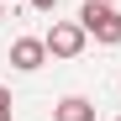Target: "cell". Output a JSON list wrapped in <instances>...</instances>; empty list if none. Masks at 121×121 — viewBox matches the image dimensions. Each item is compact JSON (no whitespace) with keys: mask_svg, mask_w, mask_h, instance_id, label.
<instances>
[{"mask_svg":"<svg viewBox=\"0 0 121 121\" xmlns=\"http://www.w3.org/2000/svg\"><path fill=\"white\" fill-rule=\"evenodd\" d=\"M79 26H84L95 42H105V48H116V42H121V11L111 5V0H84Z\"/></svg>","mask_w":121,"mask_h":121,"instance_id":"1","label":"cell"},{"mask_svg":"<svg viewBox=\"0 0 121 121\" xmlns=\"http://www.w3.org/2000/svg\"><path fill=\"white\" fill-rule=\"evenodd\" d=\"M42 42H48V58H79L84 42H90V32L79 26V21H53Z\"/></svg>","mask_w":121,"mask_h":121,"instance_id":"2","label":"cell"},{"mask_svg":"<svg viewBox=\"0 0 121 121\" xmlns=\"http://www.w3.org/2000/svg\"><path fill=\"white\" fill-rule=\"evenodd\" d=\"M11 63L21 74H37L48 63V42H42V37H16V42H11Z\"/></svg>","mask_w":121,"mask_h":121,"instance_id":"3","label":"cell"},{"mask_svg":"<svg viewBox=\"0 0 121 121\" xmlns=\"http://www.w3.org/2000/svg\"><path fill=\"white\" fill-rule=\"evenodd\" d=\"M53 121H95V100H84V95H63L53 105Z\"/></svg>","mask_w":121,"mask_h":121,"instance_id":"4","label":"cell"},{"mask_svg":"<svg viewBox=\"0 0 121 121\" xmlns=\"http://www.w3.org/2000/svg\"><path fill=\"white\" fill-rule=\"evenodd\" d=\"M0 121H11V90L0 84Z\"/></svg>","mask_w":121,"mask_h":121,"instance_id":"5","label":"cell"},{"mask_svg":"<svg viewBox=\"0 0 121 121\" xmlns=\"http://www.w3.org/2000/svg\"><path fill=\"white\" fill-rule=\"evenodd\" d=\"M32 11H58V0H32Z\"/></svg>","mask_w":121,"mask_h":121,"instance_id":"6","label":"cell"},{"mask_svg":"<svg viewBox=\"0 0 121 121\" xmlns=\"http://www.w3.org/2000/svg\"><path fill=\"white\" fill-rule=\"evenodd\" d=\"M0 16H5V0H0Z\"/></svg>","mask_w":121,"mask_h":121,"instance_id":"7","label":"cell"}]
</instances>
